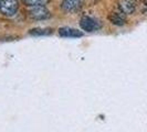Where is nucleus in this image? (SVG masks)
Returning <instances> with one entry per match:
<instances>
[{"instance_id": "1", "label": "nucleus", "mask_w": 147, "mask_h": 132, "mask_svg": "<svg viewBox=\"0 0 147 132\" xmlns=\"http://www.w3.org/2000/svg\"><path fill=\"white\" fill-rule=\"evenodd\" d=\"M19 7L18 0H0V11L5 15L11 17L17 12Z\"/></svg>"}, {"instance_id": "2", "label": "nucleus", "mask_w": 147, "mask_h": 132, "mask_svg": "<svg viewBox=\"0 0 147 132\" xmlns=\"http://www.w3.org/2000/svg\"><path fill=\"white\" fill-rule=\"evenodd\" d=\"M28 15L33 20H44L50 18V11L44 6H34L28 11Z\"/></svg>"}, {"instance_id": "3", "label": "nucleus", "mask_w": 147, "mask_h": 132, "mask_svg": "<svg viewBox=\"0 0 147 132\" xmlns=\"http://www.w3.org/2000/svg\"><path fill=\"white\" fill-rule=\"evenodd\" d=\"M80 25H81V28L84 31H88V32L95 31V30L100 28L98 23L95 20H93L92 18H90V17H83L81 19V21H80Z\"/></svg>"}, {"instance_id": "4", "label": "nucleus", "mask_w": 147, "mask_h": 132, "mask_svg": "<svg viewBox=\"0 0 147 132\" xmlns=\"http://www.w3.org/2000/svg\"><path fill=\"white\" fill-rule=\"evenodd\" d=\"M81 7V0H63L61 8L66 12H75Z\"/></svg>"}, {"instance_id": "5", "label": "nucleus", "mask_w": 147, "mask_h": 132, "mask_svg": "<svg viewBox=\"0 0 147 132\" xmlns=\"http://www.w3.org/2000/svg\"><path fill=\"white\" fill-rule=\"evenodd\" d=\"M59 34L63 37H80L83 35L81 31L73 28H61L59 30Z\"/></svg>"}, {"instance_id": "6", "label": "nucleus", "mask_w": 147, "mask_h": 132, "mask_svg": "<svg viewBox=\"0 0 147 132\" xmlns=\"http://www.w3.org/2000/svg\"><path fill=\"white\" fill-rule=\"evenodd\" d=\"M118 7L121 9V11L125 15H132L135 11V5L131 0H121L118 2Z\"/></svg>"}, {"instance_id": "7", "label": "nucleus", "mask_w": 147, "mask_h": 132, "mask_svg": "<svg viewBox=\"0 0 147 132\" xmlns=\"http://www.w3.org/2000/svg\"><path fill=\"white\" fill-rule=\"evenodd\" d=\"M109 20L115 25H124L125 24V18L121 13L117 12H112L109 15Z\"/></svg>"}, {"instance_id": "8", "label": "nucleus", "mask_w": 147, "mask_h": 132, "mask_svg": "<svg viewBox=\"0 0 147 132\" xmlns=\"http://www.w3.org/2000/svg\"><path fill=\"white\" fill-rule=\"evenodd\" d=\"M22 2L26 6L34 7V6H45L47 3L50 2V0H22Z\"/></svg>"}, {"instance_id": "9", "label": "nucleus", "mask_w": 147, "mask_h": 132, "mask_svg": "<svg viewBox=\"0 0 147 132\" xmlns=\"http://www.w3.org/2000/svg\"><path fill=\"white\" fill-rule=\"evenodd\" d=\"M51 29H41V28H37V29L30 30V34L32 35H49L51 34Z\"/></svg>"}, {"instance_id": "10", "label": "nucleus", "mask_w": 147, "mask_h": 132, "mask_svg": "<svg viewBox=\"0 0 147 132\" xmlns=\"http://www.w3.org/2000/svg\"><path fill=\"white\" fill-rule=\"evenodd\" d=\"M144 2H145V5H147V0H144Z\"/></svg>"}]
</instances>
